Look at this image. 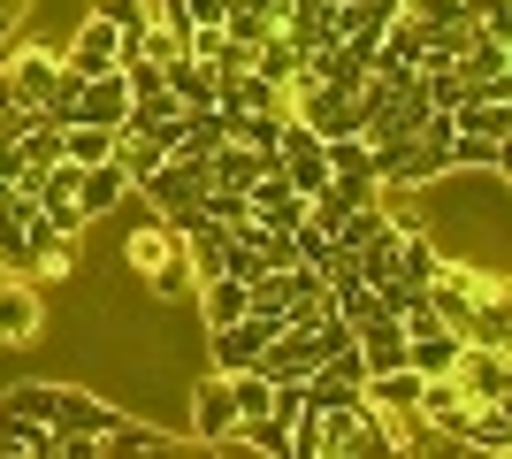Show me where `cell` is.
<instances>
[{
	"label": "cell",
	"instance_id": "13",
	"mask_svg": "<svg viewBox=\"0 0 512 459\" xmlns=\"http://www.w3.org/2000/svg\"><path fill=\"white\" fill-rule=\"evenodd\" d=\"M0 459H54V429L0 398Z\"/></svg>",
	"mask_w": 512,
	"mask_h": 459
},
{
	"label": "cell",
	"instance_id": "23",
	"mask_svg": "<svg viewBox=\"0 0 512 459\" xmlns=\"http://www.w3.org/2000/svg\"><path fill=\"white\" fill-rule=\"evenodd\" d=\"M467 23L474 31H490V39L512 46V0H467Z\"/></svg>",
	"mask_w": 512,
	"mask_h": 459
},
{
	"label": "cell",
	"instance_id": "15",
	"mask_svg": "<svg viewBox=\"0 0 512 459\" xmlns=\"http://www.w3.org/2000/svg\"><path fill=\"white\" fill-rule=\"evenodd\" d=\"M161 85L176 92V108H214V69L199 54H169L161 62Z\"/></svg>",
	"mask_w": 512,
	"mask_h": 459
},
{
	"label": "cell",
	"instance_id": "16",
	"mask_svg": "<svg viewBox=\"0 0 512 459\" xmlns=\"http://www.w3.org/2000/svg\"><path fill=\"white\" fill-rule=\"evenodd\" d=\"M352 268H360V284H398V222H383L375 238H360L352 245Z\"/></svg>",
	"mask_w": 512,
	"mask_h": 459
},
{
	"label": "cell",
	"instance_id": "19",
	"mask_svg": "<svg viewBox=\"0 0 512 459\" xmlns=\"http://www.w3.org/2000/svg\"><path fill=\"white\" fill-rule=\"evenodd\" d=\"M451 123L474 131V138H512V100H482V92H474L467 108H451Z\"/></svg>",
	"mask_w": 512,
	"mask_h": 459
},
{
	"label": "cell",
	"instance_id": "22",
	"mask_svg": "<svg viewBox=\"0 0 512 459\" xmlns=\"http://www.w3.org/2000/svg\"><path fill=\"white\" fill-rule=\"evenodd\" d=\"M54 391H62V383H8V391H0V398H8V406H16V414L46 421V414H54Z\"/></svg>",
	"mask_w": 512,
	"mask_h": 459
},
{
	"label": "cell",
	"instance_id": "4",
	"mask_svg": "<svg viewBox=\"0 0 512 459\" xmlns=\"http://www.w3.org/2000/svg\"><path fill=\"white\" fill-rule=\"evenodd\" d=\"M230 429H237V391H230V375H222V368H207V375L192 383V437L214 452Z\"/></svg>",
	"mask_w": 512,
	"mask_h": 459
},
{
	"label": "cell",
	"instance_id": "8",
	"mask_svg": "<svg viewBox=\"0 0 512 459\" xmlns=\"http://www.w3.org/2000/svg\"><path fill=\"white\" fill-rule=\"evenodd\" d=\"M459 352H467V337H459L451 322L406 329V368L413 375H451V368H459Z\"/></svg>",
	"mask_w": 512,
	"mask_h": 459
},
{
	"label": "cell",
	"instance_id": "17",
	"mask_svg": "<svg viewBox=\"0 0 512 459\" xmlns=\"http://www.w3.org/2000/svg\"><path fill=\"white\" fill-rule=\"evenodd\" d=\"M459 337H467V345H505L512 352V299L505 291H497V299H474L467 322H459Z\"/></svg>",
	"mask_w": 512,
	"mask_h": 459
},
{
	"label": "cell",
	"instance_id": "21",
	"mask_svg": "<svg viewBox=\"0 0 512 459\" xmlns=\"http://www.w3.org/2000/svg\"><path fill=\"white\" fill-rule=\"evenodd\" d=\"M253 69L268 77V85H291V77H299V46L283 39V31H268V39L253 46Z\"/></svg>",
	"mask_w": 512,
	"mask_h": 459
},
{
	"label": "cell",
	"instance_id": "14",
	"mask_svg": "<svg viewBox=\"0 0 512 459\" xmlns=\"http://www.w3.org/2000/svg\"><path fill=\"white\" fill-rule=\"evenodd\" d=\"M192 299H199V322L222 329V322H237V314L253 306V284H245V276H207V284H192Z\"/></svg>",
	"mask_w": 512,
	"mask_h": 459
},
{
	"label": "cell",
	"instance_id": "9",
	"mask_svg": "<svg viewBox=\"0 0 512 459\" xmlns=\"http://www.w3.org/2000/svg\"><path fill=\"white\" fill-rule=\"evenodd\" d=\"M176 444L153 429V421H138V414H123L107 437H92V459H169Z\"/></svg>",
	"mask_w": 512,
	"mask_h": 459
},
{
	"label": "cell",
	"instance_id": "3",
	"mask_svg": "<svg viewBox=\"0 0 512 459\" xmlns=\"http://www.w3.org/2000/svg\"><path fill=\"white\" fill-rule=\"evenodd\" d=\"M451 383H459V398H512V352L505 345H467L459 352V368H451Z\"/></svg>",
	"mask_w": 512,
	"mask_h": 459
},
{
	"label": "cell",
	"instance_id": "27",
	"mask_svg": "<svg viewBox=\"0 0 512 459\" xmlns=\"http://www.w3.org/2000/svg\"><path fill=\"white\" fill-rule=\"evenodd\" d=\"M23 8H31V0H0V16H16V23H23Z\"/></svg>",
	"mask_w": 512,
	"mask_h": 459
},
{
	"label": "cell",
	"instance_id": "24",
	"mask_svg": "<svg viewBox=\"0 0 512 459\" xmlns=\"http://www.w3.org/2000/svg\"><path fill=\"white\" fill-rule=\"evenodd\" d=\"M406 16H421V23H467V0H406Z\"/></svg>",
	"mask_w": 512,
	"mask_h": 459
},
{
	"label": "cell",
	"instance_id": "25",
	"mask_svg": "<svg viewBox=\"0 0 512 459\" xmlns=\"http://www.w3.org/2000/svg\"><path fill=\"white\" fill-rule=\"evenodd\" d=\"M92 16H107V23H123V31H138V23H146V0H92Z\"/></svg>",
	"mask_w": 512,
	"mask_h": 459
},
{
	"label": "cell",
	"instance_id": "26",
	"mask_svg": "<svg viewBox=\"0 0 512 459\" xmlns=\"http://www.w3.org/2000/svg\"><path fill=\"white\" fill-rule=\"evenodd\" d=\"M176 8H184V23H192V31H214V23H222V8H230V0H176Z\"/></svg>",
	"mask_w": 512,
	"mask_h": 459
},
{
	"label": "cell",
	"instance_id": "11",
	"mask_svg": "<svg viewBox=\"0 0 512 459\" xmlns=\"http://www.w3.org/2000/svg\"><path fill=\"white\" fill-rule=\"evenodd\" d=\"M107 161H115V169L130 176V192H138V176H153L161 169V161H169V131H115V153H107Z\"/></svg>",
	"mask_w": 512,
	"mask_h": 459
},
{
	"label": "cell",
	"instance_id": "12",
	"mask_svg": "<svg viewBox=\"0 0 512 459\" xmlns=\"http://www.w3.org/2000/svg\"><path fill=\"white\" fill-rule=\"evenodd\" d=\"M123 199H130V176L115 169V161H92V169H77V207H85V222L115 215Z\"/></svg>",
	"mask_w": 512,
	"mask_h": 459
},
{
	"label": "cell",
	"instance_id": "2",
	"mask_svg": "<svg viewBox=\"0 0 512 459\" xmlns=\"http://www.w3.org/2000/svg\"><path fill=\"white\" fill-rule=\"evenodd\" d=\"M138 192H146V207H161V215H184V207H199V192H207V161L169 153L153 176H138Z\"/></svg>",
	"mask_w": 512,
	"mask_h": 459
},
{
	"label": "cell",
	"instance_id": "7",
	"mask_svg": "<svg viewBox=\"0 0 512 459\" xmlns=\"http://www.w3.org/2000/svg\"><path fill=\"white\" fill-rule=\"evenodd\" d=\"M505 169H512V138L451 131V146H444V176H505Z\"/></svg>",
	"mask_w": 512,
	"mask_h": 459
},
{
	"label": "cell",
	"instance_id": "1",
	"mask_svg": "<svg viewBox=\"0 0 512 459\" xmlns=\"http://www.w3.org/2000/svg\"><path fill=\"white\" fill-rule=\"evenodd\" d=\"M62 69L69 77H107V69H123V23H107V16H77V31H69L62 46Z\"/></svg>",
	"mask_w": 512,
	"mask_h": 459
},
{
	"label": "cell",
	"instance_id": "5",
	"mask_svg": "<svg viewBox=\"0 0 512 459\" xmlns=\"http://www.w3.org/2000/svg\"><path fill=\"white\" fill-rule=\"evenodd\" d=\"M184 245H176V222L161 215V207H146V215L130 222V238H123V268L130 276H153V268H169Z\"/></svg>",
	"mask_w": 512,
	"mask_h": 459
},
{
	"label": "cell",
	"instance_id": "20",
	"mask_svg": "<svg viewBox=\"0 0 512 459\" xmlns=\"http://www.w3.org/2000/svg\"><path fill=\"white\" fill-rule=\"evenodd\" d=\"M107 153H115V131H107V123H62V161L92 169V161H107Z\"/></svg>",
	"mask_w": 512,
	"mask_h": 459
},
{
	"label": "cell",
	"instance_id": "6",
	"mask_svg": "<svg viewBox=\"0 0 512 459\" xmlns=\"http://www.w3.org/2000/svg\"><path fill=\"white\" fill-rule=\"evenodd\" d=\"M39 329H46V299H39V284L0 268V345H31Z\"/></svg>",
	"mask_w": 512,
	"mask_h": 459
},
{
	"label": "cell",
	"instance_id": "18",
	"mask_svg": "<svg viewBox=\"0 0 512 459\" xmlns=\"http://www.w3.org/2000/svg\"><path fill=\"white\" fill-rule=\"evenodd\" d=\"M436 261H444V245L428 238L421 222H398V284H428Z\"/></svg>",
	"mask_w": 512,
	"mask_h": 459
},
{
	"label": "cell",
	"instance_id": "10",
	"mask_svg": "<svg viewBox=\"0 0 512 459\" xmlns=\"http://www.w3.org/2000/svg\"><path fill=\"white\" fill-rule=\"evenodd\" d=\"M123 115H130L123 69H107V77H77V123H107V131H123Z\"/></svg>",
	"mask_w": 512,
	"mask_h": 459
}]
</instances>
